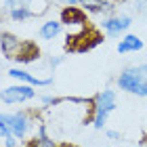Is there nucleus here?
I'll list each match as a JSON object with an SVG mask.
<instances>
[{
	"label": "nucleus",
	"instance_id": "obj_21",
	"mask_svg": "<svg viewBox=\"0 0 147 147\" xmlns=\"http://www.w3.org/2000/svg\"><path fill=\"white\" fill-rule=\"evenodd\" d=\"M105 135H107V139H120V132L118 130H107Z\"/></svg>",
	"mask_w": 147,
	"mask_h": 147
},
{
	"label": "nucleus",
	"instance_id": "obj_17",
	"mask_svg": "<svg viewBox=\"0 0 147 147\" xmlns=\"http://www.w3.org/2000/svg\"><path fill=\"white\" fill-rule=\"evenodd\" d=\"M2 145H4V147H21V141H19L17 137L11 135V137H4V139H2Z\"/></svg>",
	"mask_w": 147,
	"mask_h": 147
},
{
	"label": "nucleus",
	"instance_id": "obj_12",
	"mask_svg": "<svg viewBox=\"0 0 147 147\" xmlns=\"http://www.w3.org/2000/svg\"><path fill=\"white\" fill-rule=\"evenodd\" d=\"M38 59V49L32 42H25V46H23V51L19 53V57L15 59L17 63H21V65H28V63H34Z\"/></svg>",
	"mask_w": 147,
	"mask_h": 147
},
{
	"label": "nucleus",
	"instance_id": "obj_24",
	"mask_svg": "<svg viewBox=\"0 0 147 147\" xmlns=\"http://www.w3.org/2000/svg\"><path fill=\"white\" fill-rule=\"evenodd\" d=\"M0 36H2V32H0Z\"/></svg>",
	"mask_w": 147,
	"mask_h": 147
},
{
	"label": "nucleus",
	"instance_id": "obj_6",
	"mask_svg": "<svg viewBox=\"0 0 147 147\" xmlns=\"http://www.w3.org/2000/svg\"><path fill=\"white\" fill-rule=\"evenodd\" d=\"M2 15H6L15 23L28 21V19L34 17V13H32V0H4Z\"/></svg>",
	"mask_w": 147,
	"mask_h": 147
},
{
	"label": "nucleus",
	"instance_id": "obj_1",
	"mask_svg": "<svg viewBox=\"0 0 147 147\" xmlns=\"http://www.w3.org/2000/svg\"><path fill=\"white\" fill-rule=\"evenodd\" d=\"M88 13L80 6H65L61 11V19L63 30L67 32V46L69 44H78L90 34V25H88Z\"/></svg>",
	"mask_w": 147,
	"mask_h": 147
},
{
	"label": "nucleus",
	"instance_id": "obj_8",
	"mask_svg": "<svg viewBox=\"0 0 147 147\" xmlns=\"http://www.w3.org/2000/svg\"><path fill=\"white\" fill-rule=\"evenodd\" d=\"M25 46V40H19L15 34H11V32H2V36H0V51H2V55L6 59H15L19 57V53L23 51Z\"/></svg>",
	"mask_w": 147,
	"mask_h": 147
},
{
	"label": "nucleus",
	"instance_id": "obj_25",
	"mask_svg": "<svg viewBox=\"0 0 147 147\" xmlns=\"http://www.w3.org/2000/svg\"><path fill=\"white\" fill-rule=\"evenodd\" d=\"M0 147H4V145H0Z\"/></svg>",
	"mask_w": 147,
	"mask_h": 147
},
{
	"label": "nucleus",
	"instance_id": "obj_2",
	"mask_svg": "<svg viewBox=\"0 0 147 147\" xmlns=\"http://www.w3.org/2000/svg\"><path fill=\"white\" fill-rule=\"evenodd\" d=\"M118 107V95L111 88H103L92 97V113H90V124L95 130H103L107 124V118L111 111Z\"/></svg>",
	"mask_w": 147,
	"mask_h": 147
},
{
	"label": "nucleus",
	"instance_id": "obj_15",
	"mask_svg": "<svg viewBox=\"0 0 147 147\" xmlns=\"http://www.w3.org/2000/svg\"><path fill=\"white\" fill-rule=\"evenodd\" d=\"M11 137V122H9V113L0 111V139Z\"/></svg>",
	"mask_w": 147,
	"mask_h": 147
},
{
	"label": "nucleus",
	"instance_id": "obj_9",
	"mask_svg": "<svg viewBox=\"0 0 147 147\" xmlns=\"http://www.w3.org/2000/svg\"><path fill=\"white\" fill-rule=\"evenodd\" d=\"M6 74H9L13 80H17V82H21V84H30V86H34V88L36 86H51L53 84V78H38L32 71L21 69V67H11Z\"/></svg>",
	"mask_w": 147,
	"mask_h": 147
},
{
	"label": "nucleus",
	"instance_id": "obj_18",
	"mask_svg": "<svg viewBox=\"0 0 147 147\" xmlns=\"http://www.w3.org/2000/svg\"><path fill=\"white\" fill-rule=\"evenodd\" d=\"M61 63H63V57H51V59H49V67H51V69L59 67Z\"/></svg>",
	"mask_w": 147,
	"mask_h": 147
},
{
	"label": "nucleus",
	"instance_id": "obj_14",
	"mask_svg": "<svg viewBox=\"0 0 147 147\" xmlns=\"http://www.w3.org/2000/svg\"><path fill=\"white\" fill-rule=\"evenodd\" d=\"M28 147H59L51 137H34Z\"/></svg>",
	"mask_w": 147,
	"mask_h": 147
},
{
	"label": "nucleus",
	"instance_id": "obj_5",
	"mask_svg": "<svg viewBox=\"0 0 147 147\" xmlns=\"http://www.w3.org/2000/svg\"><path fill=\"white\" fill-rule=\"evenodd\" d=\"M32 99H36V88L30 84H13V86H6V88L0 90V101L6 103V105H21V103H28Z\"/></svg>",
	"mask_w": 147,
	"mask_h": 147
},
{
	"label": "nucleus",
	"instance_id": "obj_10",
	"mask_svg": "<svg viewBox=\"0 0 147 147\" xmlns=\"http://www.w3.org/2000/svg\"><path fill=\"white\" fill-rule=\"evenodd\" d=\"M143 49V40L137 34H124L118 42V53L120 55H128V53H139Z\"/></svg>",
	"mask_w": 147,
	"mask_h": 147
},
{
	"label": "nucleus",
	"instance_id": "obj_19",
	"mask_svg": "<svg viewBox=\"0 0 147 147\" xmlns=\"http://www.w3.org/2000/svg\"><path fill=\"white\" fill-rule=\"evenodd\" d=\"M36 137H49V132H46V124L38 122V126H36Z\"/></svg>",
	"mask_w": 147,
	"mask_h": 147
},
{
	"label": "nucleus",
	"instance_id": "obj_11",
	"mask_svg": "<svg viewBox=\"0 0 147 147\" xmlns=\"http://www.w3.org/2000/svg\"><path fill=\"white\" fill-rule=\"evenodd\" d=\"M61 32H63V23L59 21V19H49V21H44L42 25H40V38L42 40H55L61 36Z\"/></svg>",
	"mask_w": 147,
	"mask_h": 147
},
{
	"label": "nucleus",
	"instance_id": "obj_22",
	"mask_svg": "<svg viewBox=\"0 0 147 147\" xmlns=\"http://www.w3.org/2000/svg\"><path fill=\"white\" fill-rule=\"evenodd\" d=\"M65 6H80V0H63Z\"/></svg>",
	"mask_w": 147,
	"mask_h": 147
},
{
	"label": "nucleus",
	"instance_id": "obj_3",
	"mask_svg": "<svg viewBox=\"0 0 147 147\" xmlns=\"http://www.w3.org/2000/svg\"><path fill=\"white\" fill-rule=\"evenodd\" d=\"M116 82L120 90L147 99V63L137 65V67H126L124 71H120Z\"/></svg>",
	"mask_w": 147,
	"mask_h": 147
},
{
	"label": "nucleus",
	"instance_id": "obj_16",
	"mask_svg": "<svg viewBox=\"0 0 147 147\" xmlns=\"http://www.w3.org/2000/svg\"><path fill=\"white\" fill-rule=\"evenodd\" d=\"M40 103H42L44 107H59V105L63 103V97H53V95H44V97H40Z\"/></svg>",
	"mask_w": 147,
	"mask_h": 147
},
{
	"label": "nucleus",
	"instance_id": "obj_4",
	"mask_svg": "<svg viewBox=\"0 0 147 147\" xmlns=\"http://www.w3.org/2000/svg\"><path fill=\"white\" fill-rule=\"evenodd\" d=\"M9 122H11V135L17 137L19 141H25L30 137V132L36 128V116L28 109H19V111H13L9 113Z\"/></svg>",
	"mask_w": 147,
	"mask_h": 147
},
{
	"label": "nucleus",
	"instance_id": "obj_20",
	"mask_svg": "<svg viewBox=\"0 0 147 147\" xmlns=\"http://www.w3.org/2000/svg\"><path fill=\"white\" fill-rule=\"evenodd\" d=\"M135 9H137V13H145L147 11V0H135Z\"/></svg>",
	"mask_w": 147,
	"mask_h": 147
},
{
	"label": "nucleus",
	"instance_id": "obj_23",
	"mask_svg": "<svg viewBox=\"0 0 147 147\" xmlns=\"http://www.w3.org/2000/svg\"><path fill=\"white\" fill-rule=\"evenodd\" d=\"M59 147H71V145H59Z\"/></svg>",
	"mask_w": 147,
	"mask_h": 147
},
{
	"label": "nucleus",
	"instance_id": "obj_13",
	"mask_svg": "<svg viewBox=\"0 0 147 147\" xmlns=\"http://www.w3.org/2000/svg\"><path fill=\"white\" fill-rule=\"evenodd\" d=\"M49 6H51L49 0H32V13H34V17L44 15V13L49 11Z\"/></svg>",
	"mask_w": 147,
	"mask_h": 147
},
{
	"label": "nucleus",
	"instance_id": "obj_7",
	"mask_svg": "<svg viewBox=\"0 0 147 147\" xmlns=\"http://www.w3.org/2000/svg\"><path fill=\"white\" fill-rule=\"evenodd\" d=\"M130 25H132V19H130L128 15H124V13H118V15H109V17H105V19H103L101 30L105 32V36H109V38H118V36L128 34Z\"/></svg>",
	"mask_w": 147,
	"mask_h": 147
}]
</instances>
